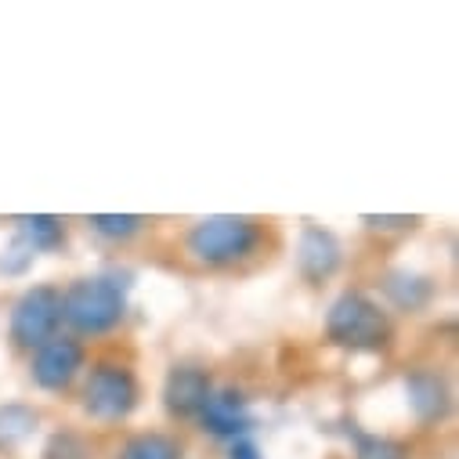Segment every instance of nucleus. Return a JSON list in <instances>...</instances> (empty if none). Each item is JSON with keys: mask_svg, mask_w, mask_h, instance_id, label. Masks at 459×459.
<instances>
[{"mask_svg": "<svg viewBox=\"0 0 459 459\" xmlns=\"http://www.w3.org/2000/svg\"><path fill=\"white\" fill-rule=\"evenodd\" d=\"M127 315V282L117 275L76 279L62 293V322H69L83 336H101L117 329Z\"/></svg>", "mask_w": 459, "mask_h": 459, "instance_id": "2", "label": "nucleus"}, {"mask_svg": "<svg viewBox=\"0 0 459 459\" xmlns=\"http://www.w3.org/2000/svg\"><path fill=\"white\" fill-rule=\"evenodd\" d=\"M120 459H181V448L167 434H134L124 445Z\"/></svg>", "mask_w": 459, "mask_h": 459, "instance_id": "14", "label": "nucleus"}, {"mask_svg": "<svg viewBox=\"0 0 459 459\" xmlns=\"http://www.w3.org/2000/svg\"><path fill=\"white\" fill-rule=\"evenodd\" d=\"M325 336L340 351L377 355L391 343V318L373 297H366L359 290H348V293H340L325 311Z\"/></svg>", "mask_w": 459, "mask_h": 459, "instance_id": "1", "label": "nucleus"}, {"mask_svg": "<svg viewBox=\"0 0 459 459\" xmlns=\"http://www.w3.org/2000/svg\"><path fill=\"white\" fill-rule=\"evenodd\" d=\"M228 459H264V452L254 437H236L232 448H228Z\"/></svg>", "mask_w": 459, "mask_h": 459, "instance_id": "19", "label": "nucleus"}, {"mask_svg": "<svg viewBox=\"0 0 459 459\" xmlns=\"http://www.w3.org/2000/svg\"><path fill=\"white\" fill-rule=\"evenodd\" d=\"M355 459H409L405 445L387 437V434H366V430H355Z\"/></svg>", "mask_w": 459, "mask_h": 459, "instance_id": "16", "label": "nucleus"}, {"mask_svg": "<svg viewBox=\"0 0 459 459\" xmlns=\"http://www.w3.org/2000/svg\"><path fill=\"white\" fill-rule=\"evenodd\" d=\"M405 394H409V409L420 423H434L445 416L448 409V391L445 380L434 369H416L405 377Z\"/></svg>", "mask_w": 459, "mask_h": 459, "instance_id": "10", "label": "nucleus"}, {"mask_svg": "<svg viewBox=\"0 0 459 459\" xmlns=\"http://www.w3.org/2000/svg\"><path fill=\"white\" fill-rule=\"evenodd\" d=\"M134 405H138V380L131 369L112 366V362H101L91 369L87 387H83V412L91 420L117 423V420H127Z\"/></svg>", "mask_w": 459, "mask_h": 459, "instance_id": "4", "label": "nucleus"}, {"mask_svg": "<svg viewBox=\"0 0 459 459\" xmlns=\"http://www.w3.org/2000/svg\"><path fill=\"white\" fill-rule=\"evenodd\" d=\"M199 423H203V430H210L213 437L236 441V437H250L254 416H250V409H247V398H243L236 387H224V391H213V394H210V402H206L203 412H199Z\"/></svg>", "mask_w": 459, "mask_h": 459, "instance_id": "9", "label": "nucleus"}, {"mask_svg": "<svg viewBox=\"0 0 459 459\" xmlns=\"http://www.w3.org/2000/svg\"><path fill=\"white\" fill-rule=\"evenodd\" d=\"M384 290H387V297H391L402 311H420V307H427V300L434 297L430 279L412 275V272H391L387 282H384Z\"/></svg>", "mask_w": 459, "mask_h": 459, "instance_id": "12", "label": "nucleus"}, {"mask_svg": "<svg viewBox=\"0 0 459 459\" xmlns=\"http://www.w3.org/2000/svg\"><path fill=\"white\" fill-rule=\"evenodd\" d=\"M87 224L101 239H131L142 232L145 217H138V213H91Z\"/></svg>", "mask_w": 459, "mask_h": 459, "instance_id": "15", "label": "nucleus"}, {"mask_svg": "<svg viewBox=\"0 0 459 459\" xmlns=\"http://www.w3.org/2000/svg\"><path fill=\"white\" fill-rule=\"evenodd\" d=\"M343 261V247L340 239L329 232L322 224H304L300 228V239H297V272L304 275V282L318 286L325 279L336 275Z\"/></svg>", "mask_w": 459, "mask_h": 459, "instance_id": "7", "label": "nucleus"}, {"mask_svg": "<svg viewBox=\"0 0 459 459\" xmlns=\"http://www.w3.org/2000/svg\"><path fill=\"white\" fill-rule=\"evenodd\" d=\"M15 228H19V243L30 247L33 254L37 250H55V247L65 243V228L51 213H26V217L15 221Z\"/></svg>", "mask_w": 459, "mask_h": 459, "instance_id": "11", "label": "nucleus"}, {"mask_svg": "<svg viewBox=\"0 0 459 459\" xmlns=\"http://www.w3.org/2000/svg\"><path fill=\"white\" fill-rule=\"evenodd\" d=\"M83 369V348L73 336H51L33 351V384L44 391H65Z\"/></svg>", "mask_w": 459, "mask_h": 459, "instance_id": "6", "label": "nucleus"}, {"mask_svg": "<svg viewBox=\"0 0 459 459\" xmlns=\"http://www.w3.org/2000/svg\"><path fill=\"white\" fill-rule=\"evenodd\" d=\"M37 430V412L26 405H0V448H19Z\"/></svg>", "mask_w": 459, "mask_h": 459, "instance_id": "13", "label": "nucleus"}, {"mask_svg": "<svg viewBox=\"0 0 459 459\" xmlns=\"http://www.w3.org/2000/svg\"><path fill=\"white\" fill-rule=\"evenodd\" d=\"M62 325V293L55 286L26 290L12 307V340L22 351H37Z\"/></svg>", "mask_w": 459, "mask_h": 459, "instance_id": "5", "label": "nucleus"}, {"mask_svg": "<svg viewBox=\"0 0 459 459\" xmlns=\"http://www.w3.org/2000/svg\"><path fill=\"white\" fill-rule=\"evenodd\" d=\"M44 459H87V448L76 434H55L44 448Z\"/></svg>", "mask_w": 459, "mask_h": 459, "instance_id": "18", "label": "nucleus"}, {"mask_svg": "<svg viewBox=\"0 0 459 459\" xmlns=\"http://www.w3.org/2000/svg\"><path fill=\"white\" fill-rule=\"evenodd\" d=\"M362 224L373 232H409L420 224V217H405V213H362Z\"/></svg>", "mask_w": 459, "mask_h": 459, "instance_id": "17", "label": "nucleus"}, {"mask_svg": "<svg viewBox=\"0 0 459 459\" xmlns=\"http://www.w3.org/2000/svg\"><path fill=\"white\" fill-rule=\"evenodd\" d=\"M261 247V224L243 213H213L192 224V232L185 236V250L192 261L206 268H228L247 261Z\"/></svg>", "mask_w": 459, "mask_h": 459, "instance_id": "3", "label": "nucleus"}, {"mask_svg": "<svg viewBox=\"0 0 459 459\" xmlns=\"http://www.w3.org/2000/svg\"><path fill=\"white\" fill-rule=\"evenodd\" d=\"M213 394V380L199 366H174L163 380V405L178 420H192L203 412V405Z\"/></svg>", "mask_w": 459, "mask_h": 459, "instance_id": "8", "label": "nucleus"}]
</instances>
